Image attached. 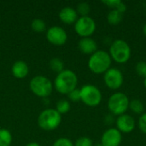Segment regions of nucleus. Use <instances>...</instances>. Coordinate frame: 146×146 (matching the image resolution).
Segmentation results:
<instances>
[{"label":"nucleus","mask_w":146,"mask_h":146,"mask_svg":"<svg viewBox=\"0 0 146 146\" xmlns=\"http://www.w3.org/2000/svg\"><path fill=\"white\" fill-rule=\"evenodd\" d=\"M144 86H145L146 89V78H145V80H144Z\"/></svg>","instance_id":"33"},{"label":"nucleus","mask_w":146,"mask_h":146,"mask_svg":"<svg viewBox=\"0 0 146 146\" xmlns=\"http://www.w3.org/2000/svg\"><path fill=\"white\" fill-rule=\"evenodd\" d=\"M143 33H144L145 36L146 37V23L144 25V27H143Z\"/></svg>","instance_id":"32"},{"label":"nucleus","mask_w":146,"mask_h":146,"mask_svg":"<svg viewBox=\"0 0 146 146\" xmlns=\"http://www.w3.org/2000/svg\"><path fill=\"white\" fill-rule=\"evenodd\" d=\"M127 4H126L125 3H123L122 1L120 2V3L117 5V7H116V9H115V10H117L118 12H120V13L122 14V15L127 11Z\"/></svg>","instance_id":"29"},{"label":"nucleus","mask_w":146,"mask_h":146,"mask_svg":"<svg viewBox=\"0 0 146 146\" xmlns=\"http://www.w3.org/2000/svg\"><path fill=\"white\" fill-rule=\"evenodd\" d=\"M104 82L109 89L113 91L118 90L124 82L123 74L116 68H110L104 74Z\"/></svg>","instance_id":"9"},{"label":"nucleus","mask_w":146,"mask_h":146,"mask_svg":"<svg viewBox=\"0 0 146 146\" xmlns=\"http://www.w3.org/2000/svg\"><path fill=\"white\" fill-rule=\"evenodd\" d=\"M58 16H59V19L61 20V21L65 24L75 23L79 18L76 9L72 7H69V6L62 8L60 10Z\"/></svg>","instance_id":"14"},{"label":"nucleus","mask_w":146,"mask_h":146,"mask_svg":"<svg viewBox=\"0 0 146 146\" xmlns=\"http://www.w3.org/2000/svg\"><path fill=\"white\" fill-rule=\"evenodd\" d=\"M52 146H74V145L68 138H60L54 142Z\"/></svg>","instance_id":"25"},{"label":"nucleus","mask_w":146,"mask_h":146,"mask_svg":"<svg viewBox=\"0 0 146 146\" xmlns=\"http://www.w3.org/2000/svg\"><path fill=\"white\" fill-rule=\"evenodd\" d=\"M46 38L49 43L56 46H62L68 40L67 32L59 26H53L46 32Z\"/></svg>","instance_id":"10"},{"label":"nucleus","mask_w":146,"mask_h":146,"mask_svg":"<svg viewBox=\"0 0 146 146\" xmlns=\"http://www.w3.org/2000/svg\"><path fill=\"white\" fill-rule=\"evenodd\" d=\"M109 54L112 61H115L119 64H124L129 61L132 50L127 41L119 38L112 42L110 47Z\"/></svg>","instance_id":"3"},{"label":"nucleus","mask_w":146,"mask_h":146,"mask_svg":"<svg viewBox=\"0 0 146 146\" xmlns=\"http://www.w3.org/2000/svg\"><path fill=\"white\" fill-rule=\"evenodd\" d=\"M68 98L70 99V101L72 102H79L80 101V89H74L71 92H69L68 94Z\"/></svg>","instance_id":"26"},{"label":"nucleus","mask_w":146,"mask_h":146,"mask_svg":"<svg viewBox=\"0 0 146 146\" xmlns=\"http://www.w3.org/2000/svg\"><path fill=\"white\" fill-rule=\"evenodd\" d=\"M91 11V6L86 2H80L77 4L76 7V12L78 15H80L81 16H88L89 13Z\"/></svg>","instance_id":"22"},{"label":"nucleus","mask_w":146,"mask_h":146,"mask_svg":"<svg viewBox=\"0 0 146 146\" xmlns=\"http://www.w3.org/2000/svg\"><path fill=\"white\" fill-rule=\"evenodd\" d=\"M26 146H40V145L37 142H31V143H28Z\"/></svg>","instance_id":"31"},{"label":"nucleus","mask_w":146,"mask_h":146,"mask_svg":"<svg viewBox=\"0 0 146 146\" xmlns=\"http://www.w3.org/2000/svg\"><path fill=\"white\" fill-rule=\"evenodd\" d=\"M78 48L81 53L91 56L98 50V44L91 37L81 38L78 43Z\"/></svg>","instance_id":"13"},{"label":"nucleus","mask_w":146,"mask_h":146,"mask_svg":"<svg viewBox=\"0 0 146 146\" xmlns=\"http://www.w3.org/2000/svg\"><path fill=\"white\" fill-rule=\"evenodd\" d=\"M78 77L76 74L70 69H64L59 73L55 79V88L61 94H68L77 88Z\"/></svg>","instance_id":"2"},{"label":"nucleus","mask_w":146,"mask_h":146,"mask_svg":"<svg viewBox=\"0 0 146 146\" xmlns=\"http://www.w3.org/2000/svg\"><path fill=\"white\" fill-rule=\"evenodd\" d=\"M80 101L89 107L100 104L103 96L101 91L94 85H85L80 89Z\"/></svg>","instance_id":"7"},{"label":"nucleus","mask_w":146,"mask_h":146,"mask_svg":"<svg viewBox=\"0 0 146 146\" xmlns=\"http://www.w3.org/2000/svg\"><path fill=\"white\" fill-rule=\"evenodd\" d=\"M123 15L115 9H111L107 15V21L110 25H118L122 21Z\"/></svg>","instance_id":"17"},{"label":"nucleus","mask_w":146,"mask_h":146,"mask_svg":"<svg viewBox=\"0 0 146 146\" xmlns=\"http://www.w3.org/2000/svg\"><path fill=\"white\" fill-rule=\"evenodd\" d=\"M135 70L139 76L144 79L146 78V62L145 61L139 62L135 66Z\"/></svg>","instance_id":"23"},{"label":"nucleus","mask_w":146,"mask_h":146,"mask_svg":"<svg viewBox=\"0 0 146 146\" xmlns=\"http://www.w3.org/2000/svg\"><path fill=\"white\" fill-rule=\"evenodd\" d=\"M74 145V146H93V142L88 137H80L75 141Z\"/></svg>","instance_id":"24"},{"label":"nucleus","mask_w":146,"mask_h":146,"mask_svg":"<svg viewBox=\"0 0 146 146\" xmlns=\"http://www.w3.org/2000/svg\"><path fill=\"white\" fill-rule=\"evenodd\" d=\"M115 125V128L119 130L121 133H130L135 129L136 122L133 116H131L130 115L123 114L116 118Z\"/></svg>","instance_id":"12"},{"label":"nucleus","mask_w":146,"mask_h":146,"mask_svg":"<svg viewBox=\"0 0 146 146\" xmlns=\"http://www.w3.org/2000/svg\"><path fill=\"white\" fill-rule=\"evenodd\" d=\"M93 146H103V145H102L101 143H98V144H96L95 145H93Z\"/></svg>","instance_id":"34"},{"label":"nucleus","mask_w":146,"mask_h":146,"mask_svg":"<svg viewBox=\"0 0 146 146\" xmlns=\"http://www.w3.org/2000/svg\"><path fill=\"white\" fill-rule=\"evenodd\" d=\"M122 141V133L115 127L107 129L101 137L103 146H121Z\"/></svg>","instance_id":"11"},{"label":"nucleus","mask_w":146,"mask_h":146,"mask_svg":"<svg viewBox=\"0 0 146 146\" xmlns=\"http://www.w3.org/2000/svg\"><path fill=\"white\" fill-rule=\"evenodd\" d=\"M50 68L53 72L57 73L58 74L64 70V63L62 59L58 57H54L50 61Z\"/></svg>","instance_id":"19"},{"label":"nucleus","mask_w":146,"mask_h":146,"mask_svg":"<svg viewBox=\"0 0 146 146\" xmlns=\"http://www.w3.org/2000/svg\"><path fill=\"white\" fill-rule=\"evenodd\" d=\"M12 140V134L8 129L0 128V146H10Z\"/></svg>","instance_id":"16"},{"label":"nucleus","mask_w":146,"mask_h":146,"mask_svg":"<svg viewBox=\"0 0 146 146\" xmlns=\"http://www.w3.org/2000/svg\"><path fill=\"white\" fill-rule=\"evenodd\" d=\"M96 22L91 16L79 17L74 23V30L81 38H90L96 31Z\"/></svg>","instance_id":"8"},{"label":"nucleus","mask_w":146,"mask_h":146,"mask_svg":"<svg viewBox=\"0 0 146 146\" xmlns=\"http://www.w3.org/2000/svg\"><path fill=\"white\" fill-rule=\"evenodd\" d=\"M29 87L32 92L38 98H47L53 91V84L50 79L43 75H36L30 80Z\"/></svg>","instance_id":"6"},{"label":"nucleus","mask_w":146,"mask_h":146,"mask_svg":"<svg viewBox=\"0 0 146 146\" xmlns=\"http://www.w3.org/2000/svg\"><path fill=\"white\" fill-rule=\"evenodd\" d=\"M113 121H114V115H108L106 117H105V122L107 123V124H109V125H110V124H112L113 123Z\"/></svg>","instance_id":"30"},{"label":"nucleus","mask_w":146,"mask_h":146,"mask_svg":"<svg viewBox=\"0 0 146 146\" xmlns=\"http://www.w3.org/2000/svg\"><path fill=\"white\" fill-rule=\"evenodd\" d=\"M31 27L32 30L36 33H43L46 30V24L44 20L40 18H35L32 21Z\"/></svg>","instance_id":"20"},{"label":"nucleus","mask_w":146,"mask_h":146,"mask_svg":"<svg viewBox=\"0 0 146 146\" xmlns=\"http://www.w3.org/2000/svg\"><path fill=\"white\" fill-rule=\"evenodd\" d=\"M128 109L136 115H142L145 110L143 103L139 99H133L129 102Z\"/></svg>","instance_id":"18"},{"label":"nucleus","mask_w":146,"mask_h":146,"mask_svg":"<svg viewBox=\"0 0 146 146\" xmlns=\"http://www.w3.org/2000/svg\"><path fill=\"white\" fill-rule=\"evenodd\" d=\"M71 109V105L70 103L66 100V99H61L57 102L56 104V110L60 114V115H63L68 113Z\"/></svg>","instance_id":"21"},{"label":"nucleus","mask_w":146,"mask_h":146,"mask_svg":"<svg viewBox=\"0 0 146 146\" xmlns=\"http://www.w3.org/2000/svg\"><path fill=\"white\" fill-rule=\"evenodd\" d=\"M121 0H104L102 3L104 4H105L108 8L111 9H115L117 5L120 3Z\"/></svg>","instance_id":"28"},{"label":"nucleus","mask_w":146,"mask_h":146,"mask_svg":"<svg viewBox=\"0 0 146 146\" xmlns=\"http://www.w3.org/2000/svg\"><path fill=\"white\" fill-rule=\"evenodd\" d=\"M112 59L109 52L98 50L90 56L88 60V68L95 74H104L111 68Z\"/></svg>","instance_id":"1"},{"label":"nucleus","mask_w":146,"mask_h":146,"mask_svg":"<svg viewBox=\"0 0 146 146\" xmlns=\"http://www.w3.org/2000/svg\"><path fill=\"white\" fill-rule=\"evenodd\" d=\"M12 75L16 79H24L29 73L27 64L24 61H16L11 67Z\"/></svg>","instance_id":"15"},{"label":"nucleus","mask_w":146,"mask_h":146,"mask_svg":"<svg viewBox=\"0 0 146 146\" xmlns=\"http://www.w3.org/2000/svg\"><path fill=\"white\" fill-rule=\"evenodd\" d=\"M62 122V115L54 109H48L42 111L38 117V125L44 131H53Z\"/></svg>","instance_id":"4"},{"label":"nucleus","mask_w":146,"mask_h":146,"mask_svg":"<svg viewBox=\"0 0 146 146\" xmlns=\"http://www.w3.org/2000/svg\"><path fill=\"white\" fill-rule=\"evenodd\" d=\"M129 98L124 92H117L113 93L108 100V109L111 115L119 116L126 114L129 107Z\"/></svg>","instance_id":"5"},{"label":"nucleus","mask_w":146,"mask_h":146,"mask_svg":"<svg viewBox=\"0 0 146 146\" xmlns=\"http://www.w3.org/2000/svg\"><path fill=\"white\" fill-rule=\"evenodd\" d=\"M138 126L139 128L140 129V131L146 134V113H143L138 121Z\"/></svg>","instance_id":"27"}]
</instances>
